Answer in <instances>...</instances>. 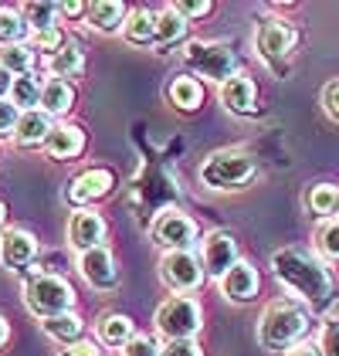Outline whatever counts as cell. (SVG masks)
Returning <instances> with one entry per match:
<instances>
[{
    "instance_id": "cell-1",
    "label": "cell",
    "mask_w": 339,
    "mask_h": 356,
    "mask_svg": "<svg viewBox=\"0 0 339 356\" xmlns=\"http://www.w3.org/2000/svg\"><path fill=\"white\" fill-rule=\"evenodd\" d=\"M272 268H275V275H279V282H282L285 289L299 292V296L306 302H312V305H322V302L329 299V292H333V278L322 268V261L309 258V254L299 251V248L275 251V254H272Z\"/></svg>"
},
{
    "instance_id": "cell-2",
    "label": "cell",
    "mask_w": 339,
    "mask_h": 356,
    "mask_svg": "<svg viewBox=\"0 0 339 356\" xmlns=\"http://www.w3.org/2000/svg\"><path fill=\"white\" fill-rule=\"evenodd\" d=\"M309 332V316L295 302H275L258 319V343L265 350H288Z\"/></svg>"
},
{
    "instance_id": "cell-3",
    "label": "cell",
    "mask_w": 339,
    "mask_h": 356,
    "mask_svg": "<svg viewBox=\"0 0 339 356\" xmlns=\"http://www.w3.org/2000/svg\"><path fill=\"white\" fill-rule=\"evenodd\" d=\"M258 173L254 156L245 149H221L210 153L204 166H200V180L210 191H241L245 184H251V177Z\"/></svg>"
},
{
    "instance_id": "cell-4",
    "label": "cell",
    "mask_w": 339,
    "mask_h": 356,
    "mask_svg": "<svg viewBox=\"0 0 339 356\" xmlns=\"http://www.w3.org/2000/svg\"><path fill=\"white\" fill-rule=\"evenodd\" d=\"M24 305L44 323V319H55V316L72 312L75 289L61 275H34L28 285H24Z\"/></svg>"
},
{
    "instance_id": "cell-5",
    "label": "cell",
    "mask_w": 339,
    "mask_h": 356,
    "mask_svg": "<svg viewBox=\"0 0 339 356\" xmlns=\"http://www.w3.org/2000/svg\"><path fill=\"white\" fill-rule=\"evenodd\" d=\"M204 326L200 305L190 296H173L156 309V329L160 336H167V343L173 339H194Z\"/></svg>"
},
{
    "instance_id": "cell-6",
    "label": "cell",
    "mask_w": 339,
    "mask_h": 356,
    "mask_svg": "<svg viewBox=\"0 0 339 356\" xmlns=\"http://www.w3.org/2000/svg\"><path fill=\"white\" fill-rule=\"evenodd\" d=\"M183 61L197 75L210 79V82H221V85L238 75V58H234V51L227 44H214V41H190L187 51H183Z\"/></svg>"
},
{
    "instance_id": "cell-7",
    "label": "cell",
    "mask_w": 339,
    "mask_h": 356,
    "mask_svg": "<svg viewBox=\"0 0 339 356\" xmlns=\"http://www.w3.org/2000/svg\"><path fill=\"white\" fill-rule=\"evenodd\" d=\"M160 275H163V282H167L173 292H194L200 289V282H204V265H200V258L194 251H167L163 254V261H160Z\"/></svg>"
},
{
    "instance_id": "cell-8",
    "label": "cell",
    "mask_w": 339,
    "mask_h": 356,
    "mask_svg": "<svg viewBox=\"0 0 339 356\" xmlns=\"http://www.w3.org/2000/svg\"><path fill=\"white\" fill-rule=\"evenodd\" d=\"M238 261H241V258H238V241H234V234H227V231H210V234L204 238V245H200V265H204L207 275H214V278L221 282Z\"/></svg>"
},
{
    "instance_id": "cell-9",
    "label": "cell",
    "mask_w": 339,
    "mask_h": 356,
    "mask_svg": "<svg viewBox=\"0 0 339 356\" xmlns=\"http://www.w3.org/2000/svg\"><path fill=\"white\" fill-rule=\"evenodd\" d=\"M153 238H156V245L170 248V251H190L194 238H197V224L183 211H163L153 220Z\"/></svg>"
},
{
    "instance_id": "cell-10",
    "label": "cell",
    "mask_w": 339,
    "mask_h": 356,
    "mask_svg": "<svg viewBox=\"0 0 339 356\" xmlns=\"http://www.w3.org/2000/svg\"><path fill=\"white\" fill-rule=\"evenodd\" d=\"M38 258V238L24 231V227H7L0 234V265L10 272L28 268L31 261Z\"/></svg>"
},
{
    "instance_id": "cell-11",
    "label": "cell",
    "mask_w": 339,
    "mask_h": 356,
    "mask_svg": "<svg viewBox=\"0 0 339 356\" xmlns=\"http://www.w3.org/2000/svg\"><path fill=\"white\" fill-rule=\"evenodd\" d=\"M78 272H82V278L92 289H102V292H106V289H115V282H119L115 258L106 245L92 248V251H82V254H78Z\"/></svg>"
},
{
    "instance_id": "cell-12",
    "label": "cell",
    "mask_w": 339,
    "mask_h": 356,
    "mask_svg": "<svg viewBox=\"0 0 339 356\" xmlns=\"http://www.w3.org/2000/svg\"><path fill=\"white\" fill-rule=\"evenodd\" d=\"M292 44H295V28L292 24H285L279 17H268L258 34H254V48H258V55L265 58V61H279L292 51Z\"/></svg>"
},
{
    "instance_id": "cell-13",
    "label": "cell",
    "mask_w": 339,
    "mask_h": 356,
    "mask_svg": "<svg viewBox=\"0 0 339 356\" xmlns=\"http://www.w3.org/2000/svg\"><path fill=\"white\" fill-rule=\"evenodd\" d=\"M68 241L75 251H92L106 241V220L95 211H75L68 220Z\"/></svg>"
},
{
    "instance_id": "cell-14",
    "label": "cell",
    "mask_w": 339,
    "mask_h": 356,
    "mask_svg": "<svg viewBox=\"0 0 339 356\" xmlns=\"http://www.w3.org/2000/svg\"><path fill=\"white\" fill-rule=\"evenodd\" d=\"M113 173L109 170H85L78 173L72 184H68V191L65 197L72 200V204H92V200H99V197H106V193L113 191Z\"/></svg>"
},
{
    "instance_id": "cell-15",
    "label": "cell",
    "mask_w": 339,
    "mask_h": 356,
    "mask_svg": "<svg viewBox=\"0 0 339 356\" xmlns=\"http://www.w3.org/2000/svg\"><path fill=\"white\" fill-rule=\"evenodd\" d=\"M254 99H258V92H254V82L245 75V72H238L234 79H227L221 85V106L227 112H234V115H248L254 112Z\"/></svg>"
},
{
    "instance_id": "cell-16",
    "label": "cell",
    "mask_w": 339,
    "mask_h": 356,
    "mask_svg": "<svg viewBox=\"0 0 339 356\" xmlns=\"http://www.w3.org/2000/svg\"><path fill=\"white\" fill-rule=\"evenodd\" d=\"M221 292L231 302H251L258 296V272L248 261H238L231 272L221 278Z\"/></svg>"
},
{
    "instance_id": "cell-17",
    "label": "cell",
    "mask_w": 339,
    "mask_h": 356,
    "mask_svg": "<svg viewBox=\"0 0 339 356\" xmlns=\"http://www.w3.org/2000/svg\"><path fill=\"white\" fill-rule=\"evenodd\" d=\"M85 149V133L78 126H68V122H61L55 126L48 139H44V153L48 156H55V160H72V156H78Z\"/></svg>"
},
{
    "instance_id": "cell-18",
    "label": "cell",
    "mask_w": 339,
    "mask_h": 356,
    "mask_svg": "<svg viewBox=\"0 0 339 356\" xmlns=\"http://www.w3.org/2000/svg\"><path fill=\"white\" fill-rule=\"evenodd\" d=\"M51 129H55V122H51L48 112L31 109V112H21L14 139H17V146H44V139H48Z\"/></svg>"
},
{
    "instance_id": "cell-19",
    "label": "cell",
    "mask_w": 339,
    "mask_h": 356,
    "mask_svg": "<svg viewBox=\"0 0 339 356\" xmlns=\"http://www.w3.org/2000/svg\"><path fill=\"white\" fill-rule=\"evenodd\" d=\"M126 3H119V0H99V3H88V24L95 31H102V34H113L126 24Z\"/></svg>"
},
{
    "instance_id": "cell-20",
    "label": "cell",
    "mask_w": 339,
    "mask_h": 356,
    "mask_svg": "<svg viewBox=\"0 0 339 356\" xmlns=\"http://www.w3.org/2000/svg\"><path fill=\"white\" fill-rule=\"evenodd\" d=\"M75 102V88L68 82H58V79H48L41 85V112L48 115H65Z\"/></svg>"
},
{
    "instance_id": "cell-21",
    "label": "cell",
    "mask_w": 339,
    "mask_h": 356,
    "mask_svg": "<svg viewBox=\"0 0 339 356\" xmlns=\"http://www.w3.org/2000/svg\"><path fill=\"white\" fill-rule=\"evenodd\" d=\"M85 68V55L75 48V44H65V48H58L55 55L48 58V72L55 75L58 82H65V79H78Z\"/></svg>"
},
{
    "instance_id": "cell-22",
    "label": "cell",
    "mask_w": 339,
    "mask_h": 356,
    "mask_svg": "<svg viewBox=\"0 0 339 356\" xmlns=\"http://www.w3.org/2000/svg\"><path fill=\"white\" fill-rule=\"evenodd\" d=\"M167 99L176 106V109L183 112H194L204 102V88H200L197 79H190V75H180V79H173L167 88Z\"/></svg>"
},
{
    "instance_id": "cell-23",
    "label": "cell",
    "mask_w": 339,
    "mask_h": 356,
    "mask_svg": "<svg viewBox=\"0 0 339 356\" xmlns=\"http://www.w3.org/2000/svg\"><path fill=\"white\" fill-rule=\"evenodd\" d=\"M41 329L55 339V343H65V346H75V343H82V329L85 323L75 316V312H65V316H55V319H44Z\"/></svg>"
},
{
    "instance_id": "cell-24",
    "label": "cell",
    "mask_w": 339,
    "mask_h": 356,
    "mask_svg": "<svg viewBox=\"0 0 339 356\" xmlns=\"http://www.w3.org/2000/svg\"><path fill=\"white\" fill-rule=\"evenodd\" d=\"M122 34H126L129 44H156V14L133 10L122 24Z\"/></svg>"
},
{
    "instance_id": "cell-25",
    "label": "cell",
    "mask_w": 339,
    "mask_h": 356,
    "mask_svg": "<svg viewBox=\"0 0 339 356\" xmlns=\"http://www.w3.org/2000/svg\"><path fill=\"white\" fill-rule=\"evenodd\" d=\"M7 102H10L17 112L38 109V106H41V82H38L34 75H21V79H14Z\"/></svg>"
},
{
    "instance_id": "cell-26",
    "label": "cell",
    "mask_w": 339,
    "mask_h": 356,
    "mask_svg": "<svg viewBox=\"0 0 339 356\" xmlns=\"http://www.w3.org/2000/svg\"><path fill=\"white\" fill-rule=\"evenodd\" d=\"M21 17L34 34L41 31H55L58 28V3H24L21 7Z\"/></svg>"
},
{
    "instance_id": "cell-27",
    "label": "cell",
    "mask_w": 339,
    "mask_h": 356,
    "mask_svg": "<svg viewBox=\"0 0 339 356\" xmlns=\"http://www.w3.org/2000/svg\"><path fill=\"white\" fill-rule=\"evenodd\" d=\"M133 336H136L133 332V319H126V316H106L99 323V339L106 346H126Z\"/></svg>"
},
{
    "instance_id": "cell-28",
    "label": "cell",
    "mask_w": 339,
    "mask_h": 356,
    "mask_svg": "<svg viewBox=\"0 0 339 356\" xmlns=\"http://www.w3.org/2000/svg\"><path fill=\"white\" fill-rule=\"evenodd\" d=\"M183 34H187V21H183L173 7H167V10L156 14V44H160V48H167V44H173V41H180Z\"/></svg>"
},
{
    "instance_id": "cell-29",
    "label": "cell",
    "mask_w": 339,
    "mask_h": 356,
    "mask_svg": "<svg viewBox=\"0 0 339 356\" xmlns=\"http://www.w3.org/2000/svg\"><path fill=\"white\" fill-rule=\"evenodd\" d=\"M28 24L21 17V10H0V48H14V44H24L28 38Z\"/></svg>"
},
{
    "instance_id": "cell-30",
    "label": "cell",
    "mask_w": 339,
    "mask_h": 356,
    "mask_svg": "<svg viewBox=\"0 0 339 356\" xmlns=\"http://www.w3.org/2000/svg\"><path fill=\"white\" fill-rule=\"evenodd\" d=\"M0 68H7L14 79L21 75H31L34 68V51L31 44H14V48H0Z\"/></svg>"
},
{
    "instance_id": "cell-31",
    "label": "cell",
    "mask_w": 339,
    "mask_h": 356,
    "mask_svg": "<svg viewBox=\"0 0 339 356\" xmlns=\"http://www.w3.org/2000/svg\"><path fill=\"white\" fill-rule=\"evenodd\" d=\"M309 211L319 218L333 220V214H339V191L329 184H315L309 191Z\"/></svg>"
},
{
    "instance_id": "cell-32",
    "label": "cell",
    "mask_w": 339,
    "mask_h": 356,
    "mask_svg": "<svg viewBox=\"0 0 339 356\" xmlns=\"http://www.w3.org/2000/svg\"><path fill=\"white\" fill-rule=\"evenodd\" d=\"M315 248H319L326 258L339 261V220H322V224H319V231H315Z\"/></svg>"
},
{
    "instance_id": "cell-33",
    "label": "cell",
    "mask_w": 339,
    "mask_h": 356,
    "mask_svg": "<svg viewBox=\"0 0 339 356\" xmlns=\"http://www.w3.org/2000/svg\"><path fill=\"white\" fill-rule=\"evenodd\" d=\"M58 48H65V38H61V31H41V34H34V41H31V51H48V58L55 55Z\"/></svg>"
},
{
    "instance_id": "cell-34",
    "label": "cell",
    "mask_w": 339,
    "mask_h": 356,
    "mask_svg": "<svg viewBox=\"0 0 339 356\" xmlns=\"http://www.w3.org/2000/svg\"><path fill=\"white\" fill-rule=\"evenodd\" d=\"M122 356H160V346H156V339H149V336H133V339L122 346Z\"/></svg>"
},
{
    "instance_id": "cell-35",
    "label": "cell",
    "mask_w": 339,
    "mask_h": 356,
    "mask_svg": "<svg viewBox=\"0 0 339 356\" xmlns=\"http://www.w3.org/2000/svg\"><path fill=\"white\" fill-rule=\"evenodd\" d=\"M160 356H204L194 339H173L167 346H160Z\"/></svg>"
},
{
    "instance_id": "cell-36",
    "label": "cell",
    "mask_w": 339,
    "mask_h": 356,
    "mask_svg": "<svg viewBox=\"0 0 339 356\" xmlns=\"http://www.w3.org/2000/svg\"><path fill=\"white\" fill-rule=\"evenodd\" d=\"M17 119H21V112L14 109L7 99L0 102V139L3 136H14V129H17Z\"/></svg>"
},
{
    "instance_id": "cell-37",
    "label": "cell",
    "mask_w": 339,
    "mask_h": 356,
    "mask_svg": "<svg viewBox=\"0 0 339 356\" xmlns=\"http://www.w3.org/2000/svg\"><path fill=\"white\" fill-rule=\"evenodd\" d=\"M322 356H339V323H329L322 329Z\"/></svg>"
},
{
    "instance_id": "cell-38",
    "label": "cell",
    "mask_w": 339,
    "mask_h": 356,
    "mask_svg": "<svg viewBox=\"0 0 339 356\" xmlns=\"http://www.w3.org/2000/svg\"><path fill=\"white\" fill-rule=\"evenodd\" d=\"M173 10L187 21V17H204V14H210V3H207V0H200V3H187V0H180V3H173Z\"/></svg>"
},
{
    "instance_id": "cell-39",
    "label": "cell",
    "mask_w": 339,
    "mask_h": 356,
    "mask_svg": "<svg viewBox=\"0 0 339 356\" xmlns=\"http://www.w3.org/2000/svg\"><path fill=\"white\" fill-rule=\"evenodd\" d=\"M326 112H329L333 119H339V82H333L326 88Z\"/></svg>"
},
{
    "instance_id": "cell-40",
    "label": "cell",
    "mask_w": 339,
    "mask_h": 356,
    "mask_svg": "<svg viewBox=\"0 0 339 356\" xmlns=\"http://www.w3.org/2000/svg\"><path fill=\"white\" fill-rule=\"evenodd\" d=\"M58 14H65V17H82V14H88V7H85V3H58Z\"/></svg>"
},
{
    "instance_id": "cell-41",
    "label": "cell",
    "mask_w": 339,
    "mask_h": 356,
    "mask_svg": "<svg viewBox=\"0 0 339 356\" xmlns=\"http://www.w3.org/2000/svg\"><path fill=\"white\" fill-rule=\"evenodd\" d=\"M61 356H99V350H95L92 343H75L72 350H65Z\"/></svg>"
},
{
    "instance_id": "cell-42",
    "label": "cell",
    "mask_w": 339,
    "mask_h": 356,
    "mask_svg": "<svg viewBox=\"0 0 339 356\" xmlns=\"http://www.w3.org/2000/svg\"><path fill=\"white\" fill-rule=\"evenodd\" d=\"M10 85H14V75H10L7 68H0V102L10 95Z\"/></svg>"
},
{
    "instance_id": "cell-43",
    "label": "cell",
    "mask_w": 339,
    "mask_h": 356,
    "mask_svg": "<svg viewBox=\"0 0 339 356\" xmlns=\"http://www.w3.org/2000/svg\"><path fill=\"white\" fill-rule=\"evenodd\" d=\"M288 356H322V353H319V346H309V343H306V346H295V350H288Z\"/></svg>"
},
{
    "instance_id": "cell-44",
    "label": "cell",
    "mask_w": 339,
    "mask_h": 356,
    "mask_svg": "<svg viewBox=\"0 0 339 356\" xmlns=\"http://www.w3.org/2000/svg\"><path fill=\"white\" fill-rule=\"evenodd\" d=\"M7 336H10V326H7V319H3V316H0V346H3V343H7Z\"/></svg>"
},
{
    "instance_id": "cell-45",
    "label": "cell",
    "mask_w": 339,
    "mask_h": 356,
    "mask_svg": "<svg viewBox=\"0 0 339 356\" xmlns=\"http://www.w3.org/2000/svg\"><path fill=\"white\" fill-rule=\"evenodd\" d=\"M3 220H7V207L0 204V227H3Z\"/></svg>"
}]
</instances>
